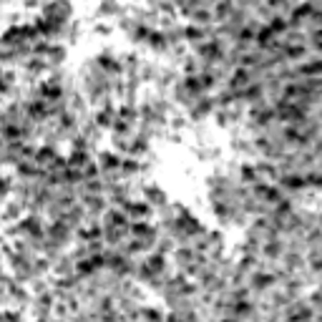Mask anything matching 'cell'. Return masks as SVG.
I'll return each instance as SVG.
<instances>
[{
  "label": "cell",
  "instance_id": "cell-1",
  "mask_svg": "<svg viewBox=\"0 0 322 322\" xmlns=\"http://www.w3.org/2000/svg\"><path fill=\"white\" fill-rule=\"evenodd\" d=\"M252 83V73H249V68H237L234 73H232V78H229V88L234 91V93H239L242 88H247Z\"/></svg>",
  "mask_w": 322,
  "mask_h": 322
},
{
  "label": "cell",
  "instance_id": "cell-2",
  "mask_svg": "<svg viewBox=\"0 0 322 322\" xmlns=\"http://www.w3.org/2000/svg\"><path fill=\"white\" fill-rule=\"evenodd\" d=\"M277 184H279L282 189H290V192H302V189H307V179L300 176V174H282V176L277 179Z\"/></svg>",
  "mask_w": 322,
  "mask_h": 322
},
{
  "label": "cell",
  "instance_id": "cell-3",
  "mask_svg": "<svg viewBox=\"0 0 322 322\" xmlns=\"http://www.w3.org/2000/svg\"><path fill=\"white\" fill-rule=\"evenodd\" d=\"M83 209L91 214V217H96V214H101V211H106V199L101 196V194H83Z\"/></svg>",
  "mask_w": 322,
  "mask_h": 322
},
{
  "label": "cell",
  "instance_id": "cell-4",
  "mask_svg": "<svg viewBox=\"0 0 322 322\" xmlns=\"http://www.w3.org/2000/svg\"><path fill=\"white\" fill-rule=\"evenodd\" d=\"M121 161H124V159H119V156H116V154H111V151H101V154H98V164H101L103 174L121 171Z\"/></svg>",
  "mask_w": 322,
  "mask_h": 322
},
{
  "label": "cell",
  "instance_id": "cell-5",
  "mask_svg": "<svg viewBox=\"0 0 322 322\" xmlns=\"http://www.w3.org/2000/svg\"><path fill=\"white\" fill-rule=\"evenodd\" d=\"M297 73H300V78H320L322 76V61L320 58H310V61H305V63L297 68Z\"/></svg>",
  "mask_w": 322,
  "mask_h": 322
},
{
  "label": "cell",
  "instance_id": "cell-6",
  "mask_svg": "<svg viewBox=\"0 0 322 322\" xmlns=\"http://www.w3.org/2000/svg\"><path fill=\"white\" fill-rule=\"evenodd\" d=\"M274 282H277V274H269V272H255V277H252V290L264 292V290L274 287Z\"/></svg>",
  "mask_w": 322,
  "mask_h": 322
},
{
  "label": "cell",
  "instance_id": "cell-7",
  "mask_svg": "<svg viewBox=\"0 0 322 322\" xmlns=\"http://www.w3.org/2000/svg\"><path fill=\"white\" fill-rule=\"evenodd\" d=\"M96 63H98V68H101V70H106V73H111V76H119V73H124V65H121V61L111 58L109 53L98 56V58H96Z\"/></svg>",
  "mask_w": 322,
  "mask_h": 322
},
{
  "label": "cell",
  "instance_id": "cell-8",
  "mask_svg": "<svg viewBox=\"0 0 322 322\" xmlns=\"http://www.w3.org/2000/svg\"><path fill=\"white\" fill-rule=\"evenodd\" d=\"M144 199H146L149 204H156V206H164V204H166V194L161 192L159 187H154V184L144 187Z\"/></svg>",
  "mask_w": 322,
  "mask_h": 322
},
{
  "label": "cell",
  "instance_id": "cell-9",
  "mask_svg": "<svg viewBox=\"0 0 322 322\" xmlns=\"http://www.w3.org/2000/svg\"><path fill=\"white\" fill-rule=\"evenodd\" d=\"M282 53H284V61L305 58V56H307V46H305V43H290V46L282 48Z\"/></svg>",
  "mask_w": 322,
  "mask_h": 322
},
{
  "label": "cell",
  "instance_id": "cell-10",
  "mask_svg": "<svg viewBox=\"0 0 322 322\" xmlns=\"http://www.w3.org/2000/svg\"><path fill=\"white\" fill-rule=\"evenodd\" d=\"M56 156H58V154H56L53 144H46V146H41V149H38V154H35V161H38L41 166H48V164H51Z\"/></svg>",
  "mask_w": 322,
  "mask_h": 322
},
{
  "label": "cell",
  "instance_id": "cell-11",
  "mask_svg": "<svg viewBox=\"0 0 322 322\" xmlns=\"http://www.w3.org/2000/svg\"><path fill=\"white\" fill-rule=\"evenodd\" d=\"M88 161H91V159H88V151H78V149H73V154L68 156V166L81 169V171H83V166H86Z\"/></svg>",
  "mask_w": 322,
  "mask_h": 322
},
{
  "label": "cell",
  "instance_id": "cell-12",
  "mask_svg": "<svg viewBox=\"0 0 322 322\" xmlns=\"http://www.w3.org/2000/svg\"><path fill=\"white\" fill-rule=\"evenodd\" d=\"M133 174H141V164H138L136 159L126 156V159L121 161V176H133Z\"/></svg>",
  "mask_w": 322,
  "mask_h": 322
},
{
  "label": "cell",
  "instance_id": "cell-13",
  "mask_svg": "<svg viewBox=\"0 0 322 322\" xmlns=\"http://www.w3.org/2000/svg\"><path fill=\"white\" fill-rule=\"evenodd\" d=\"M149 46H151L154 51H164V48L169 46V38H166V33H159V30H154V33L149 35Z\"/></svg>",
  "mask_w": 322,
  "mask_h": 322
},
{
  "label": "cell",
  "instance_id": "cell-14",
  "mask_svg": "<svg viewBox=\"0 0 322 322\" xmlns=\"http://www.w3.org/2000/svg\"><path fill=\"white\" fill-rule=\"evenodd\" d=\"M192 18H194V23H196V25H204V28H206V25H211V23L217 20V18H214V13H209V10H194Z\"/></svg>",
  "mask_w": 322,
  "mask_h": 322
},
{
  "label": "cell",
  "instance_id": "cell-15",
  "mask_svg": "<svg viewBox=\"0 0 322 322\" xmlns=\"http://www.w3.org/2000/svg\"><path fill=\"white\" fill-rule=\"evenodd\" d=\"M48 63L51 65H58V63H63V58H65V48L63 46H51V51H48Z\"/></svg>",
  "mask_w": 322,
  "mask_h": 322
},
{
  "label": "cell",
  "instance_id": "cell-16",
  "mask_svg": "<svg viewBox=\"0 0 322 322\" xmlns=\"http://www.w3.org/2000/svg\"><path fill=\"white\" fill-rule=\"evenodd\" d=\"M76 272L81 274V277H88V274H93L96 272V264H93V259H81L78 264H76Z\"/></svg>",
  "mask_w": 322,
  "mask_h": 322
},
{
  "label": "cell",
  "instance_id": "cell-17",
  "mask_svg": "<svg viewBox=\"0 0 322 322\" xmlns=\"http://www.w3.org/2000/svg\"><path fill=\"white\" fill-rule=\"evenodd\" d=\"M116 119H121V121H129V124H133V121H136V109H133L131 103L121 106V109L116 111Z\"/></svg>",
  "mask_w": 322,
  "mask_h": 322
},
{
  "label": "cell",
  "instance_id": "cell-18",
  "mask_svg": "<svg viewBox=\"0 0 322 322\" xmlns=\"http://www.w3.org/2000/svg\"><path fill=\"white\" fill-rule=\"evenodd\" d=\"M269 28H272L274 33H287L290 23H287L282 15H272V18H269Z\"/></svg>",
  "mask_w": 322,
  "mask_h": 322
},
{
  "label": "cell",
  "instance_id": "cell-19",
  "mask_svg": "<svg viewBox=\"0 0 322 322\" xmlns=\"http://www.w3.org/2000/svg\"><path fill=\"white\" fill-rule=\"evenodd\" d=\"M101 171H103V169H101L98 161H88V164L83 166V176H86V179H98Z\"/></svg>",
  "mask_w": 322,
  "mask_h": 322
},
{
  "label": "cell",
  "instance_id": "cell-20",
  "mask_svg": "<svg viewBox=\"0 0 322 322\" xmlns=\"http://www.w3.org/2000/svg\"><path fill=\"white\" fill-rule=\"evenodd\" d=\"M114 13H119V5H116V0H106V3L98 8V15H101V18H109V15H114Z\"/></svg>",
  "mask_w": 322,
  "mask_h": 322
},
{
  "label": "cell",
  "instance_id": "cell-21",
  "mask_svg": "<svg viewBox=\"0 0 322 322\" xmlns=\"http://www.w3.org/2000/svg\"><path fill=\"white\" fill-rule=\"evenodd\" d=\"M114 133H116V136H129V133H131V124H129V121L116 119V121H114Z\"/></svg>",
  "mask_w": 322,
  "mask_h": 322
},
{
  "label": "cell",
  "instance_id": "cell-22",
  "mask_svg": "<svg viewBox=\"0 0 322 322\" xmlns=\"http://www.w3.org/2000/svg\"><path fill=\"white\" fill-rule=\"evenodd\" d=\"M176 259H179V264H189V262H194V252L189 249V247H184V249H176Z\"/></svg>",
  "mask_w": 322,
  "mask_h": 322
},
{
  "label": "cell",
  "instance_id": "cell-23",
  "mask_svg": "<svg viewBox=\"0 0 322 322\" xmlns=\"http://www.w3.org/2000/svg\"><path fill=\"white\" fill-rule=\"evenodd\" d=\"M305 179H307V187H312V189H322V174H320V171H312V174H307Z\"/></svg>",
  "mask_w": 322,
  "mask_h": 322
},
{
  "label": "cell",
  "instance_id": "cell-24",
  "mask_svg": "<svg viewBox=\"0 0 322 322\" xmlns=\"http://www.w3.org/2000/svg\"><path fill=\"white\" fill-rule=\"evenodd\" d=\"M267 5L274 10V8H287L290 5V0H267Z\"/></svg>",
  "mask_w": 322,
  "mask_h": 322
},
{
  "label": "cell",
  "instance_id": "cell-25",
  "mask_svg": "<svg viewBox=\"0 0 322 322\" xmlns=\"http://www.w3.org/2000/svg\"><path fill=\"white\" fill-rule=\"evenodd\" d=\"M320 315H322V312H320Z\"/></svg>",
  "mask_w": 322,
  "mask_h": 322
}]
</instances>
